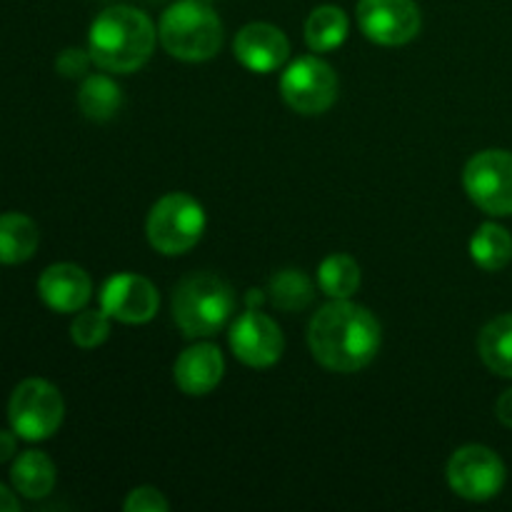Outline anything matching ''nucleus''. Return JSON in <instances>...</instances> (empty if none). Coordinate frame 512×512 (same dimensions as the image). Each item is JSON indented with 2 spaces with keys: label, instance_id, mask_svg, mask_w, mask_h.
I'll return each mask as SVG.
<instances>
[{
  "label": "nucleus",
  "instance_id": "bb28decb",
  "mask_svg": "<svg viewBox=\"0 0 512 512\" xmlns=\"http://www.w3.org/2000/svg\"><path fill=\"white\" fill-rule=\"evenodd\" d=\"M18 450V435L15 430H0V463H8Z\"/></svg>",
  "mask_w": 512,
  "mask_h": 512
},
{
  "label": "nucleus",
  "instance_id": "6ab92c4d",
  "mask_svg": "<svg viewBox=\"0 0 512 512\" xmlns=\"http://www.w3.org/2000/svg\"><path fill=\"white\" fill-rule=\"evenodd\" d=\"M78 105L85 118L95 120V123H105V120L118 115L120 105H123V90L108 75H88L80 85Z\"/></svg>",
  "mask_w": 512,
  "mask_h": 512
},
{
  "label": "nucleus",
  "instance_id": "20e7f679",
  "mask_svg": "<svg viewBox=\"0 0 512 512\" xmlns=\"http://www.w3.org/2000/svg\"><path fill=\"white\" fill-rule=\"evenodd\" d=\"M235 310V293L223 278L193 273L173 293V318L188 338H210L225 328Z\"/></svg>",
  "mask_w": 512,
  "mask_h": 512
},
{
  "label": "nucleus",
  "instance_id": "393cba45",
  "mask_svg": "<svg viewBox=\"0 0 512 512\" xmlns=\"http://www.w3.org/2000/svg\"><path fill=\"white\" fill-rule=\"evenodd\" d=\"M125 512H168L170 503L165 500V495L158 488H150V485H140V488L130 490L128 498L123 503Z\"/></svg>",
  "mask_w": 512,
  "mask_h": 512
},
{
  "label": "nucleus",
  "instance_id": "f3484780",
  "mask_svg": "<svg viewBox=\"0 0 512 512\" xmlns=\"http://www.w3.org/2000/svg\"><path fill=\"white\" fill-rule=\"evenodd\" d=\"M40 243L38 225L23 213L0 215V263L18 265L35 255Z\"/></svg>",
  "mask_w": 512,
  "mask_h": 512
},
{
  "label": "nucleus",
  "instance_id": "aec40b11",
  "mask_svg": "<svg viewBox=\"0 0 512 512\" xmlns=\"http://www.w3.org/2000/svg\"><path fill=\"white\" fill-rule=\"evenodd\" d=\"M478 353L495 375L512 378V313L498 315L480 330Z\"/></svg>",
  "mask_w": 512,
  "mask_h": 512
},
{
  "label": "nucleus",
  "instance_id": "412c9836",
  "mask_svg": "<svg viewBox=\"0 0 512 512\" xmlns=\"http://www.w3.org/2000/svg\"><path fill=\"white\" fill-rule=\"evenodd\" d=\"M470 258L478 268L498 273L512 260V235L503 225L483 223L470 240Z\"/></svg>",
  "mask_w": 512,
  "mask_h": 512
},
{
  "label": "nucleus",
  "instance_id": "a211bd4d",
  "mask_svg": "<svg viewBox=\"0 0 512 512\" xmlns=\"http://www.w3.org/2000/svg\"><path fill=\"white\" fill-rule=\"evenodd\" d=\"M350 33V20L338 5H320L305 20V43L313 53H330L340 48Z\"/></svg>",
  "mask_w": 512,
  "mask_h": 512
},
{
  "label": "nucleus",
  "instance_id": "1a4fd4ad",
  "mask_svg": "<svg viewBox=\"0 0 512 512\" xmlns=\"http://www.w3.org/2000/svg\"><path fill=\"white\" fill-rule=\"evenodd\" d=\"M508 470L503 458L485 445H463L448 463V483L455 495L485 503L503 490Z\"/></svg>",
  "mask_w": 512,
  "mask_h": 512
},
{
  "label": "nucleus",
  "instance_id": "c756f323",
  "mask_svg": "<svg viewBox=\"0 0 512 512\" xmlns=\"http://www.w3.org/2000/svg\"><path fill=\"white\" fill-rule=\"evenodd\" d=\"M263 300H265V295L260 293V290H248V295H245V305H248V308H258Z\"/></svg>",
  "mask_w": 512,
  "mask_h": 512
},
{
  "label": "nucleus",
  "instance_id": "c85d7f7f",
  "mask_svg": "<svg viewBox=\"0 0 512 512\" xmlns=\"http://www.w3.org/2000/svg\"><path fill=\"white\" fill-rule=\"evenodd\" d=\"M20 503L5 485H0V512H18Z\"/></svg>",
  "mask_w": 512,
  "mask_h": 512
},
{
  "label": "nucleus",
  "instance_id": "423d86ee",
  "mask_svg": "<svg viewBox=\"0 0 512 512\" xmlns=\"http://www.w3.org/2000/svg\"><path fill=\"white\" fill-rule=\"evenodd\" d=\"M65 403L53 383L28 378L13 390L8 403V420L15 435L28 443H40L58 433L63 425Z\"/></svg>",
  "mask_w": 512,
  "mask_h": 512
},
{
  "label": "nucleus",
  "instance_id": "6e6552de",
  "mask_svg": "<svg viewBox=\"0 0 512 512\" xmlns=\"http://www.w3.org/2000/svg\"><path fill=\"white\" fill-rule=\"evenodd\" d=\"M468 198L488 215H512V153L510 150H483L468 160L463 170Z\"/></svg>",
  "mask_w": 512,
  "mask_h": 512
},
{
  "label": "nucleus",
  "instance_id": "b1692460",
  "mask_svg": "<svg viewBox=\"0 0 512 512\" xmlns=\"http://www.w3.org/2000/svg\"><path fill=\"white\" fill-rule=\"evenodd\" d=\"M110 320L113 318H110L103 308L83 310V313L73 320V325H70V338H73V343L83 350L98 348V345H103L105 340H108Z\"/></svg>",
  "mask_w": 512,
  "mask_h": 512
},
{
  "label": "nucleus",
  "instance_id": "cd10ccee",
  "mask_svg": "<svg viewBox=\"0 0 512 512\" xmlns=\"http://www.w3.org/2000/svg\"><path fill=\"white\" fill-rule=\"evenodd\" d=\"M495 415H498V420L505 428H512V388L505 390L498 398V403H495Z\"/></svg>",
  "mask_w": 512,
  "mask_h": 512
},
{
  "label": "nucleus",
  "instance_id": "dca6fc26",
  "mask_svg": "<svg viewBox=\"0 0 512 512\" xmlns=\"http://www.w3.org/2000/svg\"><path fill=\"white\" fill-rule=\"evenodd\" d=\"M10 483L15 493L28 500H40L53 493L55 488V465L40 450H25L15 458L10 468Z\"/></svg>",
  "mask_w": 512,
  "mask_h": 512
},
{
  "label": "nucleus",
  "instance_id": "7ed1b4c3",
  "mask_svg": "<svg viewBox=\"0 0 512 512\" xmlns=\"http://www.w3.org/2000/svg\"><path fill=\"white\" fill-rule=\"evenodd\" d=\"M158 38L165 53L185 63H203L223 45V23L203 0H178L163 13Z\"/></svg>",
  "mask_w": 512,
  "mask_h": 512
},
{
  "label": "nucleus",
  "instance_id": "f8f14e48",
  "mask_svg": "<svg viewBox=\"0 0 512 512\" xmlns=\"http://www.w3.org/2000/svg\"><path fill=\"white\" fill-rule=\"evenodd\" d=\"M158 290L148 278L135 273L113 275L100 290V308L113 320L128 325H143L158 313Z\"/></svg>",
  "mask_w": 512,
  "mask_h": 512
},
{
  "label": "nucleus",
  "instance_id": "2eb2a0df",
  "mask_svg": "<svg viewBox=\"0 0 512 512\" xmlns=\"http://www.w3.org/2000/svg\"><path fill=\"white\" fill-rule=\"evenodd\" d=\"M223 373V353H220L218 345L213 343L190 345L188 350L180 353V358L175 360L173 368L175 385H178L185 395H193V398L213 393L220 385V380H223Z\"/></svg>",
  "mask_w": 512,
  "mask_h": 512
},
{
  "label": "nucleus",
  "instance_id": "f257e3e1",
  "mask_svg": "<svg viewBox=\"0 0 512 512\" xmlns=\"http://www.w3.org/2000/svg\"><path fill=\"white\" fill-rule=\"evenodd\" d=\"M383 333L368 308L350 303V298L333 300L313 315L308 328V345L313 358L333 373H358L378 355Z\"/></svg>",
  "mask_w": 512,
  "mask_h": 512
},
{
  "label": "nucleus",
  "instance_id": "9d476101",
  "mask_svg": "<svg viewBox=\"0 0 512 512\" xmlns=\"http://www.w3.org/2000/svg\"><path fill=\"white\" fill-rule=\"evenodd\" d=\"M230 348L248 368H270L283 358V330L270 315L248 308L230 325Z\"/></svg>",
  "mask_w": 512,
  "mask_h": 512
},
{
  "label": "nucleus",
  "instance_id": "f03ea898",
  "mask_svg": "<svg viewBox=\"0 0 512 512\" xmlns=\"http://www.w3.org/2000/svg\"><path fill=\"white\" fill-rule=\"evenodd\" d=\"M155 25L143 10L130 5L105 8L88 33L90 58L108 73L128 75L143 68L155 50Z\"/></svg>",
  "mask_w": 512,
  "mask_h": 512
},
{
  "label": "nucleus",
  "instance_id": "4be33fe9",
  "mask_svg": "<svg viewBox=\"0 0 512 512\" xmlns=\"http://www.w3.org/2000/svg\"><path fill=\"white\" fill-rule=\"evenodd\" d=\"M318 283L328 298H353L360 288V265L345 253L328 255L318 268Z\"/></svg>",
  "mask_w": 512,
  "mask_h": 512
},
{
  "label": "nucleus",
  "instance_id": "ddd939ff",
  "mask_svg": "<svg viewBox=\"0 0 512 512\" xmlns=\"http://www.w3.org/2000/svg\"><path fill=\"white\" fill-rule=\"evenodd\" d=\"M235 58L253 73H273L290 58V40L270 23H248L235 35Z\"/></svg>",
  "mask_w": 512,
  "mask_h": 512
},
{
  "label": "nucleus",
  "instance_id": "39448f33",
  "mask_svg": "<svg viewBox=\"0 0 512 512\" xmlns=\"http://www.w3.org/2000/svg\"><path fill=\"white\" fill-rule=\"evenodd\" d=\"M205 210L193 195L168 193L150 208L145 233L150 245L163 255H183L205 233Z\"/></svg>",
  "mask_w": 512,
  "mask_h": 512
},
{
  "label": "nucleus",
  "instance_id": "a878e982",
  "mask_svg": "<svg viewBox=\"0 0 512 512\" xmlns=\"http://www.w3.org/2000/svg\"><path fill=\"white\" fill-rule=\"evenodd\" d=\"M90 63H93V58H90V50H83V48H65L63 53L58 55V60H55V70H58V75H63V78H83L85 73H88Z\"/></svg>",
  "mask_w": 512,
  "mask_h": 512
},
{
  "label": "nucleus",
  "instance_id": "0eeeda50",
  "mask_svg": "<svg viewBox=\"0 0 512 512\" xmlns=\"http://www.w3.org/2000/svg\"><path fill=\"white\" fill-rule=\"evenodd\" d=\"M280 93L295 113L320 115L338 100V75L318 55H303L285 68Z\"/></svg>",
  "mask_w": 512,
  "mask_h": 512
},
{
  "label": "nucleus",
  "instance_id": "4468645a",
  "mask_svg": "<svg viewBox=\"0 0 512 512\" xmlns=\"http://www.w3.org/2000/svg\"><path fill=\"white\" fill-rule=\"evenodd\" d=\"M38 295L55 313H78L88 305L90 295H93V283L80 265L55 263L40 275Z\"/></svg>",
  "mask_w": 512,
  "mask_h": 512
},
{
  "label": "nucleus",
  "instance_id": "9b49d317",
  "mask_svg": "<svg viewBox=\"0 0 512 512\" xmlns=\"http://www.w3.org/2000/svg\"><path fill=\"white\" fill-rule=\"evenodd\" d=\"M358 25L378 45H405L420 33V8L415 0H358Z\"/></svg>",
  "mask_w": 512,
  "mask_h": 512
},
{
  "label": "nucleus",
  "instance_id": "5701e85b",
  "mask_svg": "<svg viewBox=\"0 0 512 512\" xmlns=\"http://www.w3.org/2000/svg\"><path fill=\"white\" fill-rule=\"evenodd\" d=\"M270 303L285 313H295L313 303V283L303 270H280L270 278Z\"/></svg>",
  "mask_w": 512,
  "mask_h": 512
}]
</instances>
